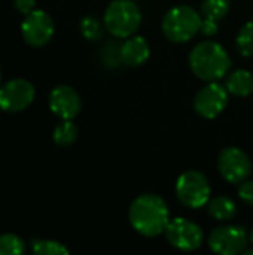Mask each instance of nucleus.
Here are the masks:
<instances>
[{"instance_id":"nucleus-23","label":"nucleus","mask_w":253,"mask_h":255,"mask_svg":"<svg viewBox=\"0 0 253 255\" xmlns=\"http://www.w3.org/2000/svg\"><path fill=\"white\" fill-rule=\"evenodd\" d=\"M218 31H219V21H215V19H210V18H203L201 28H200L201 34H204L207 37H212Z\"/></svg>"},{"instance_id":"nucleus-9","label":"nucleus","mask_w":253,"mask_h":255,"mask_svg":"<svg viewBox=\"0 0 253 255\" xmlns=\"http://www.w3.org/2000/svg\"><path fill=\"white\" fill-rule=\"evenodd\" d=\"M36 97L34 85L24 79L15 78L0 85V111L4 112H21L27 109Z\"/></svg>"},{"instance_id":"nucleus-25","label":"nucleus","mask_w":253,"mask_h":255,"mask_svg":"<svg viewBox=\"0 0 253 255\" xmlns=\"http://www.w3.org/2000/svg\"><path fill=\"white\" fill-rule=\"evenodd\" d=\"M249 242H251V245L253 247V230L249 233Z\"/></svg>"},{"instance_id":"nucleus-11","label":"nucleus","mask_w":253,"mask_h":255,"mask_svg":"<svg viewBox=\"0 0 253 255\" xmlns=\"http://www.w3.org/2000/svg\"><path fill=\"white\" fill-rule=\"evenodd\" d=\"M54 33L55 24L52 16L42 9L31 10L24 16L21 22V34L24 40L34 48L46 45L52 39Z\"/></svg>"},{"instance_id":"nucleus-20","label":"nucleus","mask_w":253,"mask_h":255,"mask_svg":"<svg viewBox=\"0 0 253 255\" xmlns=\"http://www.w3.org/2000/svg\"><path fill=\"white\" fill-rule=\"evenodd\" d=\"M103 27L104 24H101L95 16L92 15H86L81 19L79 22V30L82 33V36L86 39V40H98L101 36H103Z\"/></svg>"},{"instance_id":"nucleus-6","label":"nucleus","mask_w":253,"mask_h":255,"mask_svg":"<svg viewBox=\"0 0 253 255\" xmlns=\"http://www.w3.org/2000/svg\"><path fill=\"white\" fill-rule=\"evenodd\" d=\"M249 244L248 230L237 224H222L213 229L207 238V245L212 253L219 255L243 254Z\"/></svg>"},{"instance_id":"nucleus-26","label":"nucleus","mask_w":253,"mask_h":255,"mask_svg":"<svg viewBox=\"0 0 253 255\" xmlns=\"http://www.w3.org/2000/svg\"><path fill=\"white\" fill-rule=\"evenodd\" d=\"M0 85H1V70H0Z\"/></svg>"},{"instance_id":"nucleus-7","label":"nucleus","mask_w":253,"mask_h":255,"mask_svg":"<svg viewBox=\"0 0 253 255\" xmlns=\"http://www.w3.org/2000/svg\"><path fill=\"white\" fill-rule=\"evenodd\" d=\"M164 235L173 248L183 251V253L197 251L204 244L203 229L197 223H194L188 218L170 220Z\"/></svg>"},{"instance_id":"nucleus-16","label":"nucleus","mask_w":253,"mask_h":255,"mask_svg":"<svg viewBox=\"0 0 253 255\" xmlns=\"http://www.w3.org/2000/svg\"><path fill=\"white\" fill-rule=\"evenodd\" d=\"M79 136V130L73 120H61L60 124L54 128L52 139L58 146H70L76 142Z\"/></svg>"},{"instance_id":"nucleus-19","label":"nucleus","mask_w":253,"mask_h":255,"mask_svg":"<svg viewBox=\"0 0 253 255\" xmlns=\"http://www.w3.org/2000/svg\"><path fill=\"white\" fill-rule=\"evenodd\" d=\"M236 46L240 55L252 57L253 55V19L248 21L237 33Z\"/></svg>"},{"instance_id":"nucleus-12","label":"nucleus","mask_w":253,"mask_h":255,"mask_svg":"<svg viewBox=\"0 0 253 255\" xmlns=\"http://www.w3.org/2000/svg\"><path fill=\"white\" fill-rule=\"evenodd\" d=\"M48 103L51 112L60 120H75L82 109L81 96L70 85H57L52 88Z\"/></svg>"},{"instance_id":"nucleus-17","label":"nucleus","mask_w":253,"mask_h":255,"mask_svg":"<svg viewBox=\"0 0 253 255\" xmlns=\"http://www.w3.org/2000/svg\"><path fill=\"white\" fill-rule=\"evenodd\" d=\"M231 9V0H203L200 13L203 18L222 21Z\"/></svg>"},{"instance_id":"nucleus-10","label":"nucleus","mask_w":253,"mask_h":255,"mask_svg":"<svg viewBox=\"0 0 253 255\" xmlns=\"http://www.w3.org/2000/svg\"><path fill=\"white\" fill-rule=\"evenodd\" d=\"M228 90L218 81H212L200 88L194 97V111L206 120L219 117L228 106Z\"/></svg>"},{"instance_id":"nucleus-21","label":"nucleus","mask_w":253,"mask_h":255,"mask_svg":"<svg viewBox=\"0 0 253 255\" xmlns=\"http://www.w3.org/2000/svg\"><path fill=\"white\" fill-rule=\"evenodd\" d=\"M25 251V244L24 241L13 235V233H6L0 236V255H21Z\"/></svg>"},{"instance_id":"nucleus-15","label":"nucleus","mask_w":253,"mask_h":255,"mask_svg":"<svg viewBox=\"0 0 253 255\" xmlns=\"http://www.w3.org/2000/svg\"><path fill=\"white\" fill-rule=\"evenodd\" d=\"M207 212L213 220H216L219 223H228L236 217L237 205L228 196H218V197H213L209 200Z\"/></svg>"},{"instance_id":"nucleus-24","label":"nucleus","mask_w":253,"mask_h":255,"mask_svg":"<svg viewBox=\"0 0 253 255\" xmlns=\"http://www.w3.org/2000/svg\"><path fill=\"white\" fill-rule=\"evenodd\" d=\"M13 6L18 12L27 15L36 9V0H13Z\"/></svg>"},{"instance_id":"nucleus-13","label":"nucleus","mask_w":253,"mask_h":255,"mask_svg":"<svg viewBox=\"0 0 253 255\" xmlns=\"http://www.w3.org/2000/svg\"><path fill=\"white\" fill-rule=\"evenodd\" d=\"M151 57V46L143 36L133 34L121 43V58L125 66L139 67Z\"/></svg>"},{"instance_id":"nucleus-4","label":"nucleus","mask_w":253,"mask_h":255,"mask_svg":"<svg viewBox=\"0 0 253 255\" xmlns=\"http://www.w3.org/2000/svg\"><path fill=\"white\" fill-rule=\"evenodd\" d=\"M104 28L116 39H127L139 30L142 10L133 0H112L103 15Z\"/></svg>"},{"instance_id":"nucleus-5","label":"nucleus","mask_w":253,"mask_h":255,"mask_svg":"<svg viewBox=\"0 0 253 255\" xmlns=\"http://www.w3.org/2000/svg\"><path fill=\"white\" fill-rule=\"evenodd\" d=\"M174 191L177 200L189 209H201L207 206L212 196L210 182L200 170H188L182 173L176 181Z\"/></svg>"},{"instance_id":"nucleus-18","label":"nucleus","mask_w":253,"mask_h":255,"mask_svg":"<svg viewBox=\"0 0 253 255\" xmlns=\"http://www.w3.org/2000/svg\"><path fill=\"white\" fill-rule=\"evenodd\" d=\"M31 251L36 255H67L69 250L58 241L52 239H34Z\"/></svg>"},{"instance_id":"nucleus-22","label":"nucleus","mask_w":253,"mask_h":255,"mask_svg":"<svg viewBox=\"0 0 253 255\" xmlns=\"http://www.w3.org/2000/svg\"><path fill=\"white\" fill-rule=\"evenodd\" d=\"M239 197L242 199V202L245 205L253 208V179H246V181L240 182Z\"/></svg>"},{"instance_id":"nucleus-2","label":"nucleus","mask_w":253,"mask_h":255,"mask_svg":"<svg viewBox=\"0 0 253 255\" xmlns=\"http://www.w3.org/2000/svg\"><path fill=\"white\" fill-rule=\"evenodd\" d=\"M189 67L201 81H219L227 76L231 67V58L227 49L215 40L197 43L189 54Z\"/></svg>"},{"instance_id":"nucleus-14","label":"nucleus","mask_w":253,"mask_h":255,"mask_svg":"<svg viewBox=\"0 0 253 255\" xmlns=\"http://www.w3.org/2000/svg\"><path fill=\"white\" fill-rule=\"evenodd\" d=\"M225 87L236 97H248L253 93V73L246 69H237L228 75Z\"/></svg>"},{"instance_id":"nucleus-1","label":"nucleus","mask_w":253,"mask_h":255,"mask_svg":"<svg viewBox=\"0 0 253 255\" xmlns=\"http://www.w3.org/2000/svg\"><path fill=\"white\" fill-rule=\"evenodd\" d=\"M131 227L145 238L163 235L170 223V209L166 200L152 193L137 196L128 209Z\"/></svg>"},{"instance_id":"nucleus-3","label":"nucleus","mask_w":253,"mask_h":255,"mask_svg":"<svg viewBox=\"0 0 253 255\" xmlns=\"http://www.w3.org/2000/svg\"><path fill=\"white\" fill-rule=\"evenodd\" d=\"M203 16L188 4L173 6L166 12L161 21V30L173 43H186L200 33Z\"/></svg>"},{"instance_id":"nucleus-8","label":"nucleus","mask_w":253,"mask_h":255,"mask_svg":"<svg viewBox=\"0 0 253 255\" xmlns=\"http://www.w3.org/2000/svg\"><path fill=\"white\" fill-rule=\"evenodd\" d=\"M216 166L219 175L230 184H240L252 173V161L249 155L237 146L224 148L218 155Z\"/></svg>"}]
</instances>
